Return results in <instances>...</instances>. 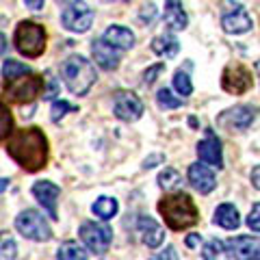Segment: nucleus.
Wrapping results in <instances>:
<instances>
[{
	"label": "nucleus",
	"instance_id": "obj_1",
	"mask_svg": "<svg viewBox=\"0 0 260 260\" xmlns=\"http://www.w3.org/2000/svg\"><path fill=\"white\" fill-rule=\"evenodd\" d=\"M7 154L26 172H39L48 162V139L39 128H20L7 141Z\"/></svg>",
	"mask_w": 260,
	"mask_h": 260
},
{
	"label": "nucleus",
	"instance_id": "obj_2",
	"mask_svg": "<svg viewBox=\"0 0 260 260\" xmlns=\"http://www.w3.org/2000/svg\"><path fill=\"white\" fill-rule=\"evenodd\" d=\"M158 213L165 219L169 230H186V228L198 223V219H200L198 206L191 200V195L184 191L165 195L158 202Z\"/></svg>",
	"mask_w": 260,
	"mask_h": 260
},
{
	"label": "nucleus",
	"instance_id": "obj_3",
	"mask_svg": "<svg viewBox=\"0 0 260 260\" xmlns=\"http://www.w3.org/2000/svg\"><path fill=\"white\" fill-rule=\"evenodd\" d=\"M61 76L65 80V85H68V89L76 95H85L98 78L93 63L83 54L68 56L61 65Z\"/></svg>",
	"mask_w": 260,
	"mask_h": 260
},
{
	"label": "nucleus",
	"instance_id": "obj_4",
	"mask_svg": "<svg viewBox=\"0 0 260 260\" xmlns=\"http://www.w3.org/2000/svg\"><path fill=\"white\" fill-rule=\"evenodd\" d=\"M13 44L20 54L28 56V59H37V56H42L46 50V28L37 22L22 20L18 26H15Z\"/></svg>",
	"mask_w": 260,
	"mask_h": 260
},
{
	"label": "nucleus",
	"instance_id": "obj_5",
	"mask_svg": "<svg viewBox=\"0 0 260 260\" xmlns=\"http://www.w3.org/2000/svg\"><path fill=\"white\" fill-rule=\"evenodd\" d=\"M15 228H18V232L22 237H26L30 241H37V243H44V241H50L52 239V230L48 221L44 219L42 213H37V210L32 208H26L22 210V213L15 217Z\"/></svg>",
	"mask_w": 260,
	"mask_h": 260
},
{
	"label": "nucleus",
	"instance_id": "obj_6",
	"mask_svg": "<svg viewBox=\"0 0 260 260\" xmlns=\"http://www.w3.org/2000/svg\"><path fill=\"white\" fill-rule=\"evenodd\" d=\"M44 91H46V78L37 76V74H28V76H22L18 80L7 83V93H9L13 102H20V104L32 102Z\"/></svg>",
	"mask_w": 260,
	"mask_h": 260
},
{
	"label": "nucleus",
	"instance_id": "obj_7",
	"mask_svg": "<svg viewBox=\"0 0 260 260\" xmlns=\"http://www.w3.org/2000/svg\"><path fill=\"white\" fill-rule=\"evenodd\" d=\"M80 239L89 247V251L93 254H104L109 247H111V241H113V230L107 223H95V221H85L80 225Z\"/></svg>",
	"mask_w": 260,
	"mask_h": 260
},
{
	"label": "nucleus",
	"instance_id": "obj_8",
	"mask_svg": "<svg viewBox=\"0 0 260 260\" xmlns=\"http://www.w3.org/2000/svg\"><path fill=\"white\" fill-rule=\"evenodd\" d=\"M93 18H95L93 9L85 3H70V5H65V9L61 11L63 26L72 32H87Z\"/></svg>",
	"mask_w": 260,
	"mask_h": 260
},
{
	"label": "nucleus",
	"instance_id": "obj_9",
	"mask_svg": "<svg viewBox=\"0 0 260 260\" xmlns=\"http://www.w3.org/2000/svg\"><path fill=\"white\" fill-rule=\"evenodd\" d=\"M251 85H254V78H251V72L241 63H232L228 65L221 74V87L225 89L228 93H234V95H241V93H247Z\"/></svg>",
	"mask_w": 260,
	"mask_h": 260
},
{
	"label": "nucleus",
	"instance_id": "obj_10",
	"mask_svg": "<svg viewBox=\"0 0 260 260\" xmlns=\"http://www.w3.org/2000/svg\"><path fill=\"white\" fill-rule=\"evenodd\" d=\"M256 113L258 109L251 104H239V107L223 111L217 117V124L223 126L225 130H247L256 121Z\"/></svg>",
	"mask_w": 260,
	"mask_h": 260
},
{
	"label": "nucleus",
	"instance_id": "obj_11",
	"mask_svg": "<svg viewBox=\"0 0 260 260\" xmlns=\"http://www.w3.org/2000/svg\"><path fill=\"white\" fill-rule=\"evenodd\" d=\"M113 113L121 121H137L143 115V102L133 91H117L113 95Z\"/></svg>",
	"mask_w": 260,
	"mask_h": 260
},
{
	"label": "nucleus",
	"instance_id": "obj_12",
	"mask_svg": "<svg viewBox=\"0 0 260 260\" xmlns=\"http://www.w3.org/2000/svg\"><path fill=\"white\" fill-rule=\"evenodd\" d=\"M32 195H35V200L46 208L48 217L59 219V213H56V204H59V195H61L59 184H54L50 180H39L32 184Z\"/></svg>",
	"mask_w": 260,
	"mask_h": 260
},
{
	"label": "nucleus",
	"instance_id": "obj_13",
	"mask_svg": "<svg viewBox=\"0 0 260 260\" xmlns=\"http://www.w3.org/2000/svg\"><path fill=\"white\" fill-rule=\"evenodd\" d=\"M198 156L204 165H210V167H217L221 169L223 167V152H221V141L219 137L213 133V130H206V137L198 143Z\"/></svg>",
	"mask_w": 260,
	"mask_h": 260
},
{
	"label": "nucleus",
	"instance_id": "obj_14",
	"mask_svg": "<svg viewBox=\"0 0 260 260\" xmlns=\"http://www.w3.org/2000/svg\"><path fill=\"white\" fill-rule=\"evenodd\" d=\"M234 260H260V239L256 237H234L225 243Z\"/></svg>",
	"mask_w": 260,
	"mask_h": 260
},
{
	"label": "nucleus",
	"instance_id": "obj_15",
	"mask_svg": "<svg viewBox=\"0 0 260 260\" xmlns=\"http://www.w3.org/2000/svg\"><path fill=\"white\" fill-rule=\"evenodd\" d=\"M91 54H93V61L107 72L117 70V65L121 61L119 50H115L113 46H109L104 39H95V42L91 44Z\"/></svg>",
	"mask_w": 260,
	"mask_h": 260
},
{
	"label": "nucleus",
	"instance_id": "obj_16",
	"mask_svg": "<svg viewBox=\"0 0 260 260\" xmlns=\"http://www.w3.org/2000/svg\"><path fill=\"white\" fill-rule=\"evenodd\" d=\"M251 26H254V22H251L249 13L243 9L241 5L234 7V11L225 13L221 18V28L225 32H232V35H241V32H247Z\"/></svg>",
	"mask_w": 260,
	"mask_h": 260
},
{
	"label": "nucleus",
	"instance_id": "obj_17",
	"mask_svg": "<svg viewBox=\"0 0 260 260\" xmlns=\"http://www.w3.org/2000/svg\"><path fill=\"white\" fill-rule=\"evenodd\" d=\"M189 182L193 184L195 191L200 193H210L217 186V178L215 174L210 172V169L206 165H200V162H195V165L189 167Z\"/></svg>",
	"mask_w": 260,
	"mask_h": 260
},
{
	"label": "nucleus",
	"instance_id": "obj_18",
	"mask_svg": "<svg viewBox=\"0 0 260 260\" xmlns=\"http://www.w3.org/2000/svg\"><path fill=\"white\" fill-rule=\"evenodd\" d=\"M137 228H139L141 239L148 247H158L160 243L165 241V230H162L150 215H141L139 219H137Z\"/></svg>",
	"mask_w": 260,
	"mask_h": 260
},
{
	"label": "nucleus",
	"instance_id": "obj_19",
	"mask_svg": "<svg viewBox=\"0 0 260 260\" xmlns=\"http://www.w3.org/2000/svg\"><path fill=\"white\" fill-rule=\"evenodd\" d=\"M102 39L107 42L109 46H113L115 50H126V48H133L135 46V32L126 28V26H119V24H113L104 30Z\"/></svg>",
	"mask_w": 260,
	"mask_h": 260
},
{
	"label": "nucleus",
	"instance_id": "obj_20",
	"mask_svg": "<svg viewBox=\"0 0 260 260\" xmlns=\"http://www.w3.org/2000/svg\"><path fill=\"white\" fill-rule=\"evenodd\" d=\"M165 24H167V28H172V30L186 28L189 18H186V13H184L182 3H176V0L165 3Z\"/></svg>",
	"mask_w": 260,
	"mask_h": 260
},
{
	"label": "nucleus",
	"instance_id": "obj_21",
	"mask_svg": "<svg viewBox=\"0 0 260 260\" xmlns=\"http://www.w3.org/2000/svg\"><path fill=\"white\" fill-rule=\"evenodd\" d=\"M213 221L217 225L225 228V230H237V228L241 225V217H239L237 206H234V204H221V206H217Z\"/></svg>",
	"mask_w": 260,
	"mask_h": 260
},
{
	"label": "nucleus",
	"instance_id": "obj_22",
	"mask_svg": "<svg viewBox=\"0 0 260 260\" xmlns=\"http://www.w3.org/2000/svg\"><path fill=\"white\" fill-rule=\"evenodd\" d=\"M152 50L156 52L158 56L172 59V56H176L178 50H180V44H178V39L174 35H160V37L152 39Z\"/></svg>",
	"mask_w": 260,
	"mask_h": 260
},
{
	"label": "nucleus",
	"instance_id": "obj_23",
	"mask_svg": "<svg viewBox=\"0 0 260 260\" xmlns=\"http://www.w3.org/2000/svg\"><path fill=\"white\" fill-rule=\"evenodd\" d=\"M202 256H204V260H234L230 249H228V245L221 239L208 241L204 249H202Z\"/></svg>",
	"mask_w": 260,
	"mask_h": 260
},
{
	"label": "nucleus",
	"instance_id": "obj_24",
	"mask_svg": "<svg viewBox=\"0 0 260 260\" xmlns=\"http://www.w3.org/2000/svg\"><path fill=\"white\" fill-rule=\"evenodd\" d=\"M117 200L115 198H98L95 202H93V206H91V210H93V215L95 217H100V219H104V221H109V219H113L115 217V213H117Z\"/></svg>",
	"mask_w": 260,
	"mask_h": 260
},
{
	"label": "nucleus",
	"instance_id": "obj_25",
	"mask_svg": "<svg viewBox=\"0 0 260 260\" xmlns=\"http://www.w3.org/2000/svg\"><path fill=\"white\" fill-rule=\"evenodd\" d=\"M56 258L59 260H89L87 251L74 241H65L59 247V251H56Z\"/></svg>",
	"mask_w": 260,
	"mask_h": 260
},
{
	"label": "nucleus",
	"instance_id": "obj_26",
	"mask_svg": "<svg viewBox=\"0 0 260 260\" xmlns=\"http://www.w3.org/2000/svg\"><path fill=\"white\" fill-rule=\"evenodd\" d=\"M28 74H30L28 65H24L20 61H15V59H7L3 63V76L7 78V83H11V80H18L22 76H28Z\"/></svg>",
	"mask_w": 260,
	"mask_h": 260
},
{
	"label": "nucleus",
	"instance_id": "obj_27",
	"mask_svg": "<svg viewBox=\"0 0 260 260\" xmlns=\"http://www.w3.org/2000/svg\"><path fill=\"white\" fill-rule=\"evenodd\" d=\"M13 135V115L7 104L0 102V141L9 139Z\"/></svg>",
	"mask_w": 260,
	"mask_h": 260
},
{
	"label": "nucleus",
	"instance_id": "obj_28",
	"mask_svg": "<svg viewBox=\"0 0 260 260\" xmlns=\"http://www.w3.org/2000/svg\"><path fill=\"white\" fill-rule=\"evenodd\" d=\"M156 102H158V107L160 109H178V107H182L184 104V100L182 98H178V95H174L172 93V89H158V93H156Z\"/></svg>",
	"mask_w": 260,
	"mask_h": 260
},
{
	"label": "nucleus",
	"instance_id": "obj_29",
	"mask_svg": "<svg viewBox=\"0 0 260 260\" xmlns=\"http://www.w3.org/2000/svg\"><path fill=\"white\" fill-rule=\"evenodd\" d=\"M180 182H182L180 174H178L176 169H172V167H165V169H162V172L158 174V184H160L165 191L176 189V186L180 184Z\"/></svg>",
	"mask_w": 260,
	"mask_h": 260
},
{
	"label": "nucleus",
	"instance_id": "obj_30",
	"mask_svg": "<svg viewBox=\"0 0 260 260\" xmlns=\"http://www.w3.org/2000/svg\"><path fill=\"white\" fill-rule=\"evenodd\" d=\"M174 87H176V91L180 93V95H191V91H193L191 78L186 76L182 70H178L176 74H174Z\"/></svg>",
	"mask_w": 260,
	"mask_h": 260
},
{
	"label": "nucleus",
	"instance_id": "obj_31",
	"mask_svg": "<svg viewBox=\"0 0 260 260\" xmlns=\"http://www.w3.org/2000/svg\"><path fill=\"white\" fill-rule=\"evenodd\" d=\"M76 109L78 107H74V104H70V102H65V100H56L52 104V111H50L52 115L50 117H52V121H61L70 111H76Z\"/></svg>",
	"mask_w": 260,
	"mask_h": 260
},
{
	"label": "nucleus",
	"instance_id": "obj_32",
	"mask_svg": "<svg viewBox=\"0 0 260 260\" xmlns=\"http://www.w3.org/2000/svg\"><path fill=\"white\" fill-rule=\"evenodd\" d=\"M15 251H18L15 241L11 237H3V241H0V260H15Z\"/></svg>",
	"mask_w": 260,
	"mask_h": 260
},
{
	"label": "nucleus",
	"instance_id": "obj_33",
	"mask_svg": "<svg viewBox=\"0 0 260 260\" xmlns=\"http://www.w3.org/2000/svg\"><path fill=\"white\" fill-rule=\"evenodd\" d=\"M247 225H249L254 232H258V234H260V202H258V204L251 206L249 215H247Z\"/></svg>",
	"mask_w": 260,
	"mask_h": 260
},
{
	"label": "nucleus",
	"instance_id": "obj_34",
	"mask_svg": "<svg viewBox=\"0 0 260 260\" xmlns=\"http://www.w3.org/2000/svg\"><path fill=\"white\" fill-rule=\"evenodd\" d=\"M162 70H165V63H156V65H152V68H148V70H145V74H143V83L152 85Z\"/></svg>",
	"mask_w": 260,
	"mask_h": 260
},
{
	"label": "nucleus",
	"instance_id": "obj_35",
	"mask_svg": "<svg viewBox=\"0 0 260 260\" xmlns=\"http://www.w3.org/2000/svg\"><path fill=\"white\" fill-rule=\"evenodd\" d=\"M156 5H143L141 7V13H139V18L141 22H152L154 18H156Z\"/></svg>",
	"mask_w": 260,
	"mask_h": 260
},
{
	"label": "nucleus",
	"instance_id": "obj_36",
	"mask_svg": "<svg viewBox=\"0 0 260 260\" xmlns=\"http://www.w3.org/2000/svg\"><path fill=\"white\" fill-rule=\"evenodd\" d=\"M150 260H178V254H176V249L169 245V247H165L162 251H158L156 256H152Z\"/></svg>",
	"mask_w": 260,
	"mask_h": 260
},
{
	"label": "nucleus",
	"instance_id": "obj_37",
	"mask_svg": "<svg viewBox=\"0 0 260 260\" xmlns=\"http://www.w3.org/2000/svg\"><path fill=\"white\" fill-rule=\"evenodd\" d=\"M46 83L50 85V89H48V91L44 93V98H54L56 93H59V83H56V78H52L50 72H48V74H46Z\"/></svg>",
	"mask_w": 260,
	"mask_h": 260
},
{
	"label": "nucleus",
	"instance_id": "obj_38",
	"mask_svg": "<svg viewBox=\"0 0 260 260\" xmlns=\"http://www.w3.org/2000/svg\"><path fill=\"white\" fill-rule=\"evenodd\" d=\"M165 158H162V154H152L150 158L143 160V169H150V167H156V162H162Z\"/></svg>",
	"mask_w": 260,
	"mask_h": 260
},
{
	"label": "nucleus",
	"instance_id": "obj_39",
	"mask_svg": "<svg viewBox=\"0 0 260 260\" xmlns=\"http://www.w3.org/2000/svg\"><path fill=\"white\" fill-rule=\"evenodd\" d=\"M249 180H251V184H254L256 189L260 191V165H256L254 169H251V174H249Z\"/></svg>",
	"mask_w": 260,
	"mask_h": 260
},
{
	"label": "nucleus",
	"instance_id": "obj_40",
	"mask_svg": "<svg viewBox=\"0 0 260 260\" xmlns=\"http://www.w3.org/2000/svg\"><path fill=\"white\" fill-rule=\"evenodd\" d=\"M184 243H186V247H198L202 243V237H200V234H189Z\"/></svg>",
	"mask_w": 260,
	"mask_h": 260
},
{
	"label": "nucleus",
	"instance_id": "obj_41",
	"mask_svg": "<svg viewBox=\"0 0 260 260\" xmlns=\"http://www.w3.org/2000/svg\"><path fill=\"white\" fill-rule=\"evenodd\" d=\"M24 7H28V9H32V11H39V9H44V3H42V0H37V3H32V0H26V3H24Z\"/></svg>",
	"mask_w": 260,
	"mask_h": 260
},
{
	"label": "nucleus",
	"instance_id": "obj_42",
	"mask_svg": "<svg viewBox=\"0 0 260 260\" xmlns=\"http://www.w3.org/2000/svg\"><path fill=\"white\" fill-rule=\"evenodd\" d=\"M7 48H9V44H7V37L0 32V56H3L7 52Z\"/></svg>",
	"mask_w": 260,
	"mask_h": 260
},
{
	"label": "nucleus",
	"instance_id": "obj_43",
	"mask_svg": "<svg viewBox=\"0 0 260 260\" xmlns=\"http://www.w3.org/2000/svg\"><path fill=\"white\" fill-rule=\"evenodd\" d=\"M9 182H11L9 178H0V193H3V191L7 189V186H9Z\"/></svg>",
	"mask_w": 260,
	"mask_h": 260
},
{
	"label": "nucleus",
	"instance_id": "obj_44",
	"mask_svg": "<svg viewBox=\"0 0 260 260\" xmlns=\"http://www.w3.org/2000/svg\"><path fill=\"white\" fill-rule=\"evenodd\" d=\"M256 72H258V78H260V59L256 61Z\"/></svg>",
	"mask_w": 260,
	"mask_h": 260
}]
</instances>
